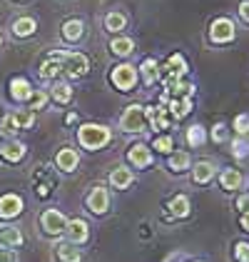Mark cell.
I'll list each match as a JSON object with an SVG mask.
<instances>
[{"instance_id":"obj_1","label":"cell","mask_w":249,"mask_h":262,"mask_svg":"<svg viewBox=\"0 0 249 262\" xmlns=\"http://www.w3.org/2000/svg\"><path fill=\"white\" fill-rule=\"evenodd\" d=\"M110 140H112L110 127L100 125V122H87V125H80V130H78V142L85 150H100Z\"/></svg>"},{"instance_id":"obj_2","label":"cell","mask_w":249,"mask_h":262,"mask_svg":"<svg viewBox=\"0 0 249 262\" xmlns=\"http://www.w3.org/2000/svg\"><path fill=\"white\" fill-rule=\"evenodd\" d=\"M120 127L124 133H145L147 127V115H145V107L142 105H127L120 118Z\"/></svg>"},{"instance_id":"obj_3","label":"cell","mask_w":249,"mask_h":262,"mask_svg":"<svg viewBox=\"0 0 249 262\" xmlns=\"http://www.w3.org/2000/svg\"><path fill=\"white\" fill-rule=\"evenodd\" d=\"M90 70V60L85 58L83 53H67L62 55V75H67L70 80H80L87 75Z\"/></svg>"},{"instance_id":"obj_4","label":"cell","mask_w":249,"mask_h":262,"mask_svg":"<svg viewBox=\"0 0 249 262\" xmlns=\"http://www.w3.org/2000/svg\"><path fill=\"white\" fill-rule=\"evenodd\" d=\"M110 80H112V85H115L117 90L130 93V90L137 85V80H140V73H137V68H132L130 62H120L117 68H112Z\"/></svg>"},{"instance_id":"obj_5","label":"cell","mask_w":249,"mask_h":262,"mask_svg":"<svg viewBox=\"0 0 249 262\" xmlns=\"http://www.w3.org/2000/svg\"><path fill=\"white\" fill-rule=\"evenodd\" d=\"M234 35H237V30H234V23L229 18H217L209 25V40L212 42H219V45L222 42H232Z\"/></svg>"},{"instance_id":"obj_6","label":"cell","mask_w":249,"mask_h":262,"mask_svg":"<svg viewBox=\"0 0 249 262\" xmlns=\"http://www.w3.org/2000/svg\"><path fill=\"white\" fill-rule=\"evenodd\" d=\"M162 73H165V85H169V82H175V80H182L187 75V60L180 53H175V55L167 58Z\"/></svg>"},{"instance_id":"obj_7","label":"cell","mask_w":249,"mask_h":262,"mask_svg":"<svg viewBox=\"0 0 249 262\" xmlns=\"http://www.w3.org/2000/svg\"><path fill=\"white\" fill-rule=\"evenodd\" d=\"M40 225L47 235H60V232H65L67 217L62 215L60 210H45L40 215Z\"/></svg>"},{"instance_id":"obj_8","label":"cell","mask_w":249,"mask_h":262,"mask_svg":"<svg viewBox=\"0 0 249 262\" xmlns=\"http://www.w3.org/2000/svg\"><path fill=\"white\" fill-rule=\"evenodd\" d=\"M127 160H130L132 167H150L152 165V150L147 147L145 142H135L127 150Z\"/></svg>"},{"instance_id":"obj_9","label":"cell","mask_w":249,"mask_h":262,"mask_svg":"<svg viewBox=\"0 0 249 262\" xmlns=\"http://www.w3.org/2000/svg\"><path fill=\"white\" fill-rule=\"evenodd\" d=\"M65 235H67V242L83 245V242H87V237H90V227H87L85 220H67V225H65Z\"/></svg>"},{"instance_id":"obj_10","label":"cell","mask_w":249,"mask_h":262,"mask_svg":"<svg viewBox=\"0 0 249 262\" xmlns=\"http://www.w3.org/2000/svg\"><path fill=\"white\" fill-rule=\"evenodd\" d=\"M87 207L95 215L107 212L110 210V192H107V187H92V192L87 195Z\"/></svg>"},{"instance_id":"obj_11","label":"cell","mask_w":249,"mask_h":262,"mask_svg":"<svg viewBox=\"0 0 249 262\" xmlns=\"http://www.w3.org/2000/svg\"><path fill=\"white\" fill-rule=\"evenodd\" d=\"M0 158L5 162H20L25 158V145L15 138H8V140L0 145Z\"/></svg>"},{"instance_id":"obj_12","label":"cell","mask_w":249,"mask_h":262,"mask_svg":"<svg viewBox=\"0 0 249 262\" xmlns=\"http://www.w3.org/2000/svg\"><path fill=\"white\" fill-rule=\"evenodd\" d=\"M62 55H65V50H62V53H53V55L40 65L42 80H55V78L62 75Z\"/></svg>"},{"instance_id":"obj_13","label":"cell","mask_w":249,"mask_h":262,"mask_svg":"<svg viewBox=\"0 0 249 262\" xmlns=\"http://www.w3.org/2000/svg\"><path fill=\"white\" fill-rule=\"evenodd\" d=\"M55 165L60 167L62 172H75V167L80 165L78 150H72V147H60L58 155H55Z\"/></svg>"},{"instance_id":"obj_14","label":"cell","mask_w":249,"mask_h":262,"mask_svg":"<svg viewBox=\"0 0 249 262\" xmlns=\"http://www.w3.org/2000/svg\"><path fill=\"white\" fill-rule=\"evenodd\" d=\"M167 113H169V118H175V120L187 118V115L192 113V98H189V95H185V98H169V100H167Z\"/></svg>"},{"instance_id":"obj_15","label":"cell","mask_w":249,"mask_h":262,"mask_svg":"<svg viewBox=\"0 0 249 262\" xmlns=\"http://www.w3.org/2000/svg\"><path fill=\"white\" fill-rule=\"evenodd\" d=\"M145 115H147V125H152L155 130H167L169 127V113H167L165 105L145 107Z\"/></svg>"},{"instance_id":"obj_16","label":"cell","mask_w":249,"mask_h":262,"mask_svg":"<svg viewBox=\"0 0 249 262\" xmlns=\"http://www.w3.org/2000/svg\"><path fill=\"white\" fill-rule=\"evenodd\" d=\"M8 90H10V98L15 102H28L33 95V85L28 82V78H13Z\"/></svg>"},{"instance_id":"obj_17","label":"cell","mask_w":249,"mask_h":262,"mask_svg":"<svg viewBox=\"0 0 249 262\" xmlns=\"http://www.w3.org/2000/svg\"><path fill=\"white\" fill-rule=\"evenodd\" d=\"M22 212V200L18 195H3L0 198V217H18Z\"/></svg>"},{"instance_id":"obj_18","label":"cell","mask_w":249,"mask_h":262,"mask_svg":"<svg viewBox=\"0 0 249 262\" xmlns=\"http://www.w3.org/2000/svg\"><path fill=\"white\" fill-rule=\"evenodd\" d=\"M83 33H85V23L80 18H72V20L62 23V38L67 42H78L83 38Z\"/></svg>"},{"instance_id":"obj_19","label":"cell","mask_w":249,"mask_h":262,"mask_svg":"<svg viewBox=\"0 0 249 262\" xmlns=\"http://www.w3.org/2000/svg\"><path fill=\"white\" fill-rule=\"evenodd\" d=\"M135 180V175H132V170H127V167H115L112 172H110V185L112 187H117V190H127L130 185Z\"/></svg>"},{"instance_id":"obj_20","label":"cell","mask_w":249,"mask_h":262,"mask_svg":"<svg viewBox=\"0 0 249 262\" xmlns=\"http://www.w3.org/2000/svg\"><path fill=\"white\" fill-rule=\"evenodd\" d=\"M140 73H142V80H145V85H155V82L160 80V75H162V70H160L157 60H152V58H145V60H142V65H140Z\"/></svg>"},{"instance_id":"obj_21","label":"cell","mask_w":249,"mask_h":262,"mask_svg":"<svg viewBox=\"0 0 249 262\" xmlns=\"http://www.w3.org/2000/svg\"><path fill=\"white\" fill-rule=\"evenodd\" d=\"M214 178V165L207 160H200L194 165V170H192V180L197 182V185H207L209 180Z\"/></svg>"},{"instance_id":"obj_22","label":"cell","mask_w":249,"mask_h":262,"mask_svg":"<svg viewBox=\"0 0 249 262\" xmlns=\"http://www.w3.org/2000/svg\"><path fill=\"white\" fill-rule=\"evenodd\" d=\"M110 50L117 58H130L135 53V42L130 40V38H124V35H117V38H112V42H110Z\"/></svg>"},{"instance_id":"obj_23","label":"cell","mask_w":249,"mask_h":262,"mask_svg":"<svg viewBox=\"0 0 249 262\" xmlns=\"http://www.w3.org/2000/svg\"><path fill=\"white\" fill-rule=\"evenodd\" d=\"M219 182H222V187L225 190H239L242 187V172L239 170H234V167H227V170H222V175H219Z\"/></svg>"},{"instance_id":"obj_24","label":"cell","mask_w":249,"mask_h":262,"mask_svg":"<svg viewBox=\"0 0 249 262\" xmlns=\"http://www.w3.org/2000/svg\"><path fill=\"white\" fill-rule=\"evenodd\" d=\"M35 30H38V25L33 18H18V20L13 23V35L15 38H30V35H35Z\"/></svg>"},{"instance_id":"obj_25","label":"cell","mask_w":249,"mask_h":262,"mask_svg":"<svg viewBox=\"0 0 249 262\" xmlns=\"http://www.w3.org/2000/svg\"><path fill=\"white\" fill-rule=\"evenodd\" d=\"M55 255H58L60 262H83V252H80L78 247L67 245V242H60V245L55 247Z\"/></svg>"},{"instance_id":"obj_26","label":"cell","mask_w":249,"mask_h":262,"mask_svg":"<svg viewBox=\"0 0 249 262\" xmlns=\"http://www.w3.org/2000/svg\"><path fill=\"white\" fill-rule=\"evenodd\" d=\"M167 210H169L172 217H187L189 215V200L185 195H177V198H172L167 202Z\"/></svg>"},{"instance_id":"obj_27","label":"cell","mask_w":249,"mask_h":262,"mask_svg":"<svg viewBox=\"0 0 249 262\" xmlns=\"http://www.w3.org/2000/svg\"><path fill=\"white\" fill-rule=\"evenodd\" d=\"M165 90L169 98H185V95L192 98L194 85H192V82H185V80H175V82H169V85H165Z\"/></svg>"},{"instance_id":"obj_28","label":"cell","mask_w":249,"mask_h":262,"mask_svg":"<svg viewBox=\"0 0 249 262\" xmlns=\"http://www.w3.org/2000/svg\"><path fill=\"white\" fill-rule=\"evenodd\" d=\"M0 245H5V247H18V245H22L20 230L13 227V225L3 227V230H0Z\"/></svg>"},{"instance_id":"obj_29","label":"cell","mask_w":249,"mask_h":262,"mask_svg":"<svg viewBox=\"0 0 249 262\" xmlns=\"http://www.w3.org/2000/svg\"><path fill=\"white\" fill-rule=\"evenodd\" d=\"M10 118H13L18 130H28V127L35 125V110H30V107H28V110H15Z\"/></svg>"},{"instance_id":"obj_30","label":"cell","mask_w":249,"mask_h":262,"mask_svg":"<svg viewBox=\"0 0 249 262\" xmlns=\"http://www.w3.org/2000/svg\"><path fill=\"white\" fill-rule=\"evenodd\" d=\"M50 98L55 102H60V105H67V102L72 100V88L67 82H55L53 90H50Z\"/></svg>"},{"instance_id":"obj_31","label":"cell","mask_w":249,"mask_h":262,"mask_svg":"<svg viewBox=\"0 0 249 262\" xmlns=\"http://www.w3.org/2000/svg\"><path fill=\"white\" fill-rule=\"evenodd\" d=\"M187 167H189V152H185V150L169 152V170L172 172H185Z\"/></svg>"},{"instance_id":"obj_32","label":"cell","mask_w":249,"mask_h":262,"mask_svg":"<svg viewBox=\"0 0 249 262\" xmlns=\"http://www.w3.org/2000/svg\"><path fill=\"white\" fill-rule=\"evenodd\" d=\"M124 25H127V18H124L122 13H117V10H112V13L105 15V30H110V33L124 30Z\"/></svg>"},{"instance_id":"obj_33","label":"cell","mask_w":249,"mask_h":262,"mask_svg":"<svg viewBox=\"0 0 249 262\" xmlns=\"http://www.w3.org/2000/svg\"><path fill=\"white\" fill-rule=\"evenodd\" d=\"M207 138V130L202 127V125H192L189 130H187V145L189 147H200L202 142Z\"/></svg>"},{"instance_id":"obj_34","label":"cell","mask_w":249,"mask_h":262,"mask_svg":"<svg viewBox=\"0 0 249 262\" xmlns=\"http://www.w3.org/2000/svg\"><path fill=\"white\" fill-rule=\"evenodd\" d=\"M172 147H175V140L169 138V135H160V138H155L152 142V150H157V152H172Z\"/></svg>"},{"instance_id":"obj_35","label":"cell","mask_w":249,"mask_h":262,"mask_svg":"<svg viewBox=\"0 0 249 262\" xmlns=\"http://www.w3.org/2000/svg\"><path fill=\"white\" fill-rule=\"evenodd\" d=\"M15 133H18V127H15V122H13V118H10V115H8V118H5V120L0 122V135H3V138H5V140H8V138H13V135H15Z\"/></svg>"},{"instance_id":"obj_36","label":"cell","mask_w":249,"mask_h":262,"mask_svg":"<svg viewBox=\"0 0 249 262\" xmlns=\"http://www.w3.org/2000/svg\"><path fill=\"white\" fill-rule=\"evenodd\" d=\"M232 155H234V158H247L249 155V142L242 140V138L234 140L232 142Z\"/></svg>"},{"instance_id":"obj_37","label":"cell","mask_w":249,"mask_h":262,"mask_svg":"<svg viewBox=\"0 0 249 262\" xmlns=\"http://www.w3.org/2000/svg\"><path fill=\"white\" fill-rule=\"evenodd\" d=\"M45 102H47V93H35V90H33V95H30V100H28V107H30V110H40Z\"/></svg>"},{"instance_id":"obj_38","label":"cell","mask_w":249,"mask_h":262,"mask_svg":"<svg viewBox=\"0 0 249 262\" xmlns=\"http://www.w3.org/2000/svg\"><path fill=\"white\" fill-rule=\"evenodd\" d=\"M234 130H237V135H249V115H237L234 118Z\"/></svg>"},{"instance_id":"obj_39","label":"cell","mask_w":249,"mask_h":262,"mask_svg":"<svg viewBox=\"0 0 249 262\" xmlns=\"http://www.w3.org/2000/svg\"><path fill=\"white\" fill-rule=\"evenodd\" d=\"M234 257H237V262H249V242L234 245Z\"/></svg>"},{"instance_id":"obj_40","label":"cell","mask_w":249,"mask_h":262,"mask_svg":"<svg viewBox=\"0 0 249 262\" xmlns=\"http://www.w3.org/2000/svg\"><path fill=\"white\" fill-rule=\"evenodd\" d=\"M212 140L214 142H225L227 140V125H225V122H217V125L212 127Z\"/></svg>"},{"instance_id":"obj_41","label":"cell","mask_w":249,"mask_h":262,"mask_svg":"<svg viewBox=\"0 0 249 262\" xmlns=\"http://www.w3.org/2000/svg\"><path fill=\"white\" fill-rule=\"evenodd\" d=\"M0 262H18V257H15V252L10 247L0 245Z\"/></svg>"},{"instance_id":"obj_42","label":"cell","mask_w":249,"mask_h":262,"mask_svg":"<svg viewBox=\"0 0 249 262\" xmlns=\"http://www.w3.org/2000/svg\"><path fill=\"white\" fill-rule=\"evenodd\" d=\"M239 18L244 23H249V0H242V3H239Z\"/></svg>"},{"instance_id":"obj_43","label":"cell","mask_w":249,"mask_h":262,"mask_svg":"<svg viewBox=\"0 0 249 262\" xmlns=\"http://www.w3.org/2000/svg\"><path fill=\"white\" fill-rule=\"evenodd\" d=\"M247 205H249V195H242V198L237 200V207H239V210H244Z\"/></svg>"},{"instance_id":"obj_44","label":"cell","mask_w":249,"mask_h":262,"mask_svg":"<svg viewBox=\"0 0 249 262\" xmlns=\"http://www.w3.org/2000/svg\"><path fill=\"white\" fill-rule=\"evenodd\" d=\"M239 222H242V227H244V230L249 232V210L244 212V215H242V220H239Z\"/></svg>"},{"instance_id":"obj_45","label":"cell","mask_w":249,"mask_h":262,"mask_svg":"<svg viewBox=\"0 0 249 262\" xmlns=\"http://www.w3.org/2000/svg\"><path fill=\"white\" fill-rule=\"evenodd\" d=\"M18 3H22V0H18Z\"/></svg>"},{"instance_id":"obj_46","label":"cell","mask_w":249,"mask_h":262,"mask_svg":"<svg viewBox=\"0 0 249 262\" xmlns=\"http://www.w3.org/2000/svg\"><path fill=\"white\" fill-rule=\"evenodd\" d=\"M0 42H3V38H0Z\"/></svg>"}]
</instances>
